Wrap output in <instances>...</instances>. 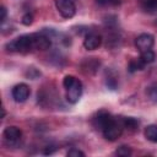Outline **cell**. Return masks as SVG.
Returning a JSON list of instances; mask_svg holds the SVG:
<instances>
[{
  "instance_id": "obj_1",
  "label": "cell",
  "mask_w": 157,
  "mask_h": 157,
  "mask_svg": "<svg viewBox=\"0 0 157 157\" xmlns=\"http://www.w3.org/2000/svg\"><path fill=\"white\" fill-rule=\"evenodd\" d=\"M63 85L66 90V101L71 104H76L82 94V83L72 75H67L63 80Z\"/></svg>"
},
{
  "instance_id": "obj_2",
  "label": "cell",
  "mask_w": 157,
  "mask_h": 157,
  "mask_svg": "<svg viewBox=\"0 0 157 157\" xmlns=\"http://www.w3.org/2000/svg\"><path fill=\"white\" fill-rule=\"evenodd\" d=\"M7 50L10 52H16V53H28L32 49H34V43H33V34H23L13 40L9 42L6 44Z\"/></svg>"
},
{
  "instance_id": "obj_3",
  "label": "cell",
  "mask_w": 157,
  "mask_h": 157,
  "mask_svg": "<svg viewBox=\"0 0 157 157\" xmlns=\"http://www.w3.org/2000/svg\"><path fill=\"white\" fill-rule=\"evenodd\" d=\"M124 125H123V120H118V119H113L103 130V136L109 140V141H115L118 137H120L121 132H123Z\"/></svg>"
},
{
  "instance_id": "obj_4",
  "label": "cell",
  "mask_w": 157,
  "mask_h": 157,
  "mask_svg": "<svg viewBox=\"0 0 157 157\" xmlns=\"http://www.w3.org/2000/svg\"><path fill=\"white\" fill-rule=\"evenodd\" d=\"M55 6L64 18H71L76 13V6L74 0H55Z\"/></svg>"
},
{
  "instance_id": "obj_5",
  "label": "cell",
  "mask_w": 157,
  "mask_h": 157,
  "mask_svg": "<svg viewBox=\"0 0 157 157\" xmlns=\"http://www.w3.org/2000/svg\"><path fill=\"white\" fill-rule=\"evenodd\" d=\"M153 43H155L153 36H151L148 33H142V34L137 36L136 39H135V45L140 50V53L150 50L153 47Z\"/></svg>"
},
{
  "instance_id": "obj_6",
  "label": "cell",
  "mask_w": 157,
  "mask_h": 157,
  "mask_svg": "<svg viewBox=\"0 0 157 157\" xmlns=\"http://www.w3.org/2000/svg\"><path fill=\"white\" fill-rule=\"evenodd\" d=\"M29 87L26 83H18L12 88V98L18 103L25 102L29 97Z\"/></svg>"
},
{
  "instance_id": "obj_7",
  "label": "cell",
  "mask_w": 157,
  "mask_h": 157,
  "mask_svg": "<svg viewBox=\"0 0 157 157\" xmlns=\"http://www.w3.org/2000/svg\"><path fill=\"white\" fill-rule=\"evenodd\" d=\"M4 139L5 141L9 144V145H15L20 141L21 139V130L17 128V126H7L5 130H4Z\"/></svg>"
},
{
  "instance_id": "obj_8",
  "label": "cell",
  "mask_w": 157,
  "mask_h": 157,
  "mask_svg": "<svg viewBox=\"0 0 157 157\" xmlns=\"http://www.w3.org/2000/svg\"><path fill=\"white\" fill-rule=\"evenodd\" d=\"M113 119H114V117H112L109 113L102 110V112H99V113L93 118V125H94L97 129L103 130Z\"/></svg>"
},
{
  "instance_id": "obj_9",
  "label": "cell",
  "mask_w": 157,
  "mask_h": 157,
  "mask_svg": "<svg viewBox=\"0 0 157 157\" xmlns=\"http://www.w3.org/2000/svg\"><path fill=\"white\" fill-rule=\"evenodd\" d=\"M102 43V37L97 33H88L83 39V47L87 50H94L97 49Z\"/></svg>"
},
{
  "instance_id": "obj_10",
  "label": "cell",
  "mask_w": 157,
  "mask_h": 157,
  "mask_svg": "<svg viewBox=\"0 0 157 157\" xmlns=\"http://www.w3.org/2000/svg\"><path fill=\"white\" fill-rule=\"evenodd\" d=\"M33 43H34V49H39V50H45L52 44L50 38L42 33H33Z\"/></svg>"
},
{
  "instance_id": "obj_11",
  "label": "cell",
  "mask_w": 157,
  "mask_h": 157,
  "mask_svg": "<svg viewBox=\"0 0 157 157\" xmlns=\"http://www.w3.org/2000/svg\"><path fill=\"white\" fill-rule=\"evenodd\" d=\"M141 7L148 13L157 12V0H140Z\"/></svg>"
},
{
  "instance_id": "obj_12",
  "label": "cell",
  "mask_w": 157,
  "mask_h": 157,
  "mask_svg": "<svg viewBox=\"0 0 157 157\" xmlns=\"http://www.w3.org/2000/svg\"><path fill=\"white\" fill-rule=\"evenodd\" d=\"M145 137L151 142H157V125H148L145 129Z\"/></svg>"
},
{
  "instance_id": "obj_13",
  "label": "cell",
  "mask_w": 157,
  "mask_h": 157,
  "mask_svg": "<svg viewBox=\"0 0 157 157\" xmlns=\"http://www.w3.org/2000/svg\"><path fill=\"white\" fill-rule=\"evenodd\" d=\"M140 59H141V61L146 65V64L153 63V61H155V59H156V55H155V53L150 49V50L142 52V53H141V55H140Z\"/></svg>"
},
{
  "instance_id": "obj_14",
  "label": "cell",
  "mask_w": 157,
  "mask_h": 157,
  "mask_svg": "<svg viewBox=\"0 0 157 157\" xmlns=\"http://www.w3.org/2000/svg\"><path fill=\"white\" fill-rule=\"evenodd\" d=\"M123 125H124V128H126V129L134 131V130L137 129L139 121H137L136 119H134V118H124V119H123Z\"/></svg>"
},
{
  "instance_id": "obj_15",
  "label": "cell",
  "mask_w": 157,
  "mask_h": 157,
  "mask_svg": "<svg viewBox=\"0 0 157 157\" xmlns=\"http://www.w3.org/2000/svg\"><path fill=\"white\" fill-rule=\"evenodd\" d=\"M144 66H145V64H144V63L141 61V59L139 58V59H135V60H131V61H130V64H129V70H130L131 72H134V71H137V70H142Z\"/></svg>"
},
{
  "instance_id": "obj_16",
  "label": "cell",
  "mask_w": 157,
  "mask_h": 157,
  "mask_svg": "<svg viewBox=\"0 0 157 157\" xmlns=\"http://www.w3.org/2000/svg\"><path fill=\"white\" fill-rule=\"evenodd\" d=\"M115 153H117L118 156H121V157H128V156H130L132 152H131V148H130L129 146L123 145V146H120V147L115 151Z\"/></svg>"
},
{
  "instance_id": "obj_17",
  "label": "cell",
  "mask_w": 157,
  "mask_h": 157,
  "mask_svg": "<svg viewBox=\"0 0 157 157\" xmlns=\"http://www.w3.org/2000/svg\"><path fill=\"white\" fill-rule=\"evenodd\" d=\"M67 156H69V157H83L85 153H83L82 151L77 150V148H71V150L67 152Z\"/></svg>"
},
{
  "instance_id": "obj_18",
  "label": "cell",
  "mask_w": 157,
  "mask_h": 157,
  "mask_svg": "<svg viewBox=\"0 0 157 157\" xmlns=\"http://www.w3.org/2000/svg\"><path fill=\"white\" fill-rule=\"evenodd\" d=\"M22 23L25 25V26H29L32 22H33V16L31 15V13H25L23 16H22Z\"/></svg>"
},
{
  "instance_id": "obj_19",
  "label": "cell",
  "mask_w": 157,
  "mask_h": 157,
  "mask_svg": "<svg viewBox=\"0 0 157 157\" xmlns=\"http://www.w3.org/2000/svg\"><path fill=\"white\" fill-rule=\"evenodd\" d=\"M98 5L101 6H107V5H117L118 0H96Z\"/></svg>"
},
{
  "instance_id": "obj_20",
  "label": "cell",
  "mask_w": 157,
  "mask_h": 157,
  "mask_svg": "<svg viewBox=\"0 0 157 157\" xmlns=\"http://www.w3.org/2000/svg\"><path fill=\"white\" fill-rule=\"evenodd\" d=\"M0 12H1L0 21H1V22H4V21H5V18H6V9L2 6V7H1V10H0Z\"/></svg>"
}]
</instances>
